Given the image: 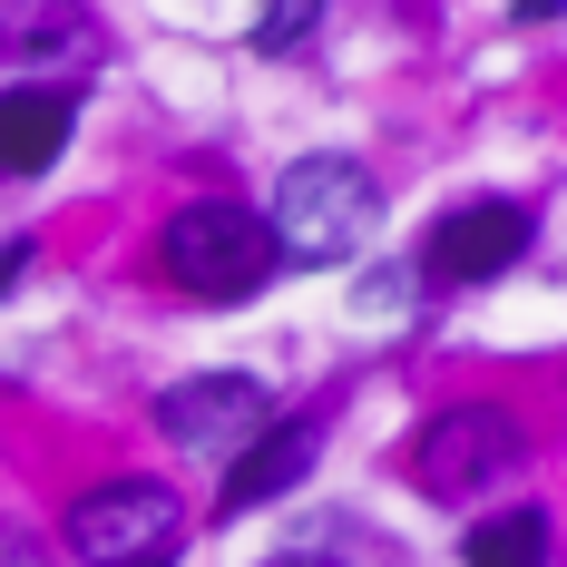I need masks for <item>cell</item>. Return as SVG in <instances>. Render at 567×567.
I'll return each instance as SVG.
<instances>
[{
  "instance_id": "cell-1",
  "label": "cell",
  "mask_w": 567,
  "mask_h": 567,
  "mask_svg": "<svg viewBox=\"0 0 567 567\" xmlns=\"http://www.w3.org/2000/svg\"><path fill=\"white\" fill-rule=\"evenodd\" d=\"M382 216V186L362 157H293L275 176V206H265V235H275V265H342Z\"/></svg>"
},
{
  "instance_id": "cell-2",
  "label": "cell",
  "mask_w": 567,
  "mask_h": 567,
  "mask_svg": "<svg viewBox=\"0 0 567 567\" xmlns=\"http://www.w3.org/2000/svg\"><path fill=\"white\" fill-rule=\"evenodd\" d=\"M157 265H167L196 303H245L255 284L275 275V235H265L255 206H235V196H196V206H176V216H167Z\"/></svg>"
},
{
  "instance_id": "cell-3",
  "label": "cell",
  "mask_w": 567,
  "mask_h": 567,
  "mask_svg": "<svg viewBox=\"0 0 567 567\" xmlns=\"http://www.w3.org/2000/svg\"><path fill=\"white\" fill-rule=\"evenodd\" d=\"M176 528H186V509H176L167 480H109V489H89L69 509V558L79 567H167Z\"/></svg>"
},
{
  "instance_id": "cell-4",
  "label": "cell",
  "mask_w": 567,
  "mask_h": 567,
  "mask_svg": "<svg viewBox=\"0 0 567 567\" xmlns=\"http://www.w3.org/2000/svg\"><path fill=\"white\" fill-rule=\"evenodd\" d=\"M518 460H528V441H518V421L499 411V401H460V411H441L431 431H421V451H411V480L431 489V499H480V489H499Z\"/></svg>"
},
{
  "instance_id": "cell-5",
  "label": "cell",
  "mask_w": 567,
  "mask_h": 567,
  "mask_svg": "<svg viewBox=\"0 0 567 567\" xmlns=\"http://www.w3.org/2000/svg\"><path fill=\"white\" fill-rule=\"evenodd\" d=\"M518 255H528V206H499V196L451 206V216L431 226V245H421L431 284H489V275H509Z\"/></svg>"
},
{
  "instance_id": "cell-6",
  "label": "cell",
  "mask_w": 567,
  "mask_h": 567,
  "mask_svg": "<svg viewBox=\"0 0 567 567\" xmlns=\"http://www.w3.org/2000/svg\"><path fill=\"white\" fill-rule=\"evenodd\" d=\"M157 431H167L176 451H245L265 431V382H245V372L176 382V392H157Z\"/></svg>"
},
{
  "instance_id": "cell-7",
  "label": "cell",
  "mask_w": 567,
  "mask_h": 567,
  "mask_svg": "<svg viewBox=\"0 0 567 567\" xmlns=\"http://www.w3.org/2000/svg\"><path fill=\"white\" fill-rule=\"evenodd\" d=\"M303 470H313V421H275V431H255V441L235 451V470H226V518L284 499Z\"/></svg>"
},
{
  "instance_id": "cell-8",
  "label": "cell",
  "mask_w": 567,
  "mask_h": 567,
  "mask_svg": "<svg viewBox=\"0 0 567 567\" xmlns=\"http://www.w3.org/2000/svg\"><path fill=\"white\" fill-rule=\"evenodd\" d=\"M69 147V99L59 89H10L0 99V176H40Z\"/></svg>"
},
{
  "instance_id": "cell-9",
  "label": "cell",
  "mask_w": 567,
  "mask_h": 567,
  "mask_svg": "<svg viewBox=\"0 0 567 567\" xmlns=\"http://www.w3.org/2000/svg\"><path fill=\"white\" fill-rule=\"evenodd\" d=\"M69 50H89L79 0H0V59H69Z\"/></svg>"
},
{
  "instance_id": "cell-10",
  "label": "cell",
  "mask_w": 567,
  "mask_h": 567,
  "mask_svg": "<svg viewBox=\"0 0 567 567\" xmlns=\"http://www.w3.org/2000/svg\"><path fill=\"white\" fill-rule=\"evenodd\" d=\"M470 567H548V518L538 509H509V518H480L470 528Z\"/></svg>"
},
{
  "instance_id": "cell-11",
  "label": "cell",
  "mask_w": 567,
  "mask_h": 567,
  "mask_svg": "<svg viewBox=\"0 0 567 567\" xmlns=\"http://www.w3.org/2000/svg\"><path fill=\"white\" fill-rule=\"evenodd\" d=\"M323 0H255V50H303Z\"/></svg>"
},
{
  "instance_id": "cell-12",
  "label": "cell",
  "mask_w": 567,
  "mask_h": 567,
  "mask_svg": "<svg viewBox=\"0 0 567 567\" xmlns=\"http://www.w3.org/2000/svg\"><path fill=\"white\" fill-rule=\"evenodd\" d=\"M0 567H40V548H30V528H0Z\"/></svg>"
},
{
  "instance_id": "cell-13",
  "label": "cell",
  "mask_w": 567,
  "mask_h": 567,
  "mask_svg": "<svg viewBox=\"0 0 567 567\" xmlns=\"http://www.w3.org/2000/svg\"><path fill=\"white\" fill-rule=\"evenodd\" d=\"M275 567H342V558H275Z\"/></svg>"
}]
</instances>
